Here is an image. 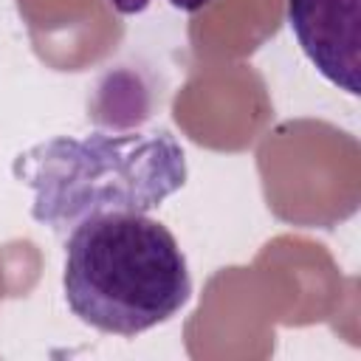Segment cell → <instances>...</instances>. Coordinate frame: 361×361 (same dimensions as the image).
I'll return each mask as SVG.
<instances>
[{"mask_svg": "<svg viewBox=\"0 0 361 361\" xmlns=\"http://www.w3.org/2000/svg\"><path fill=\"white\" fill-rule=\"evenodd\" d=\"M65 302L99 333L133 338L189 299L186 257L172 231L135 212L82 220L65 245Z\"/></svg>", "mask_w": 361, "mask_h": 361, "instance_id": "cell-1", "label": "cell"}, {"mask_svg": "<svg viewBox=\"0 0 361 361\" xmlns=\"http://www.w3.org/2000/svg\"><path fill=\"white\" fill-rule=\"evenodd\" d=\"M14 175L31 186V217L54 231L116 212L147 214L186 183V155L166 133L59 135L14 158Z\"/></svg>", "mask_w": 361, "mask_h": 361, "instance_id": "cell-2", "label": "cell"}, {"mask_svg": "<svg viewBox=\"0 0 361 361\" xmlns=\"http://www.w3.org/2000/svg\"><path fill=\"white\" fill-rule=\"evenodd\" d=\"M257 169L271 214L290 226L333 228L361 203V147L327 121L296 118L271 130Z\"/></svg>", "mask_w": 361, "mask_h": 361, "instance_id": "cell-3", "label": "cell"}, {"mask_svg": "<svg viewBox=\"0 0 361 361\" xmlns=\"http://www.w3.org/2000/svg\"><path fill=\"white\" fill-rule=\"evenodd\" d=\"M172 116L195 144L240 152L262 135L274 104L254 68L209 62L178 90Z\"/></svg>", "mask_w": 361, "mask_h": 361, "instance_id": "cell-4", "label": "cell"}, {"mask_svg": "<svg viewBox=\"0 0 361 361\" xmlns=\"http://www.w3.org/2000/svg\"><path fill=\"white\" fill-rule=\"evenodd\" d=\"M34 54L54 71H87L107 59L124 25L107 0H17Z\"/></svg>", "mask_w": 361, "mask_h": 361, "instance_id": "cell-5", "label": "cell"}, {"mask_svg": "<svg viewBox=\"0 0 361 361\" xmlns=\"http://www.w3.org/2000/svg\"><path fill=\"white\" fill-rule=\"evenodd\" d=\"M271 290L276 322L313 324L341 310V274L324 245L302 237H276L254 262Z\"/></svg>", "mask_w": 361, "mask_h": 361, "instance_id": "cell-6", "label": "cell"}, {"mask_svg": "<svg viewBox=\"0 0 361 361\" xmlns=\"http://www.w3.org/2000/svg\"><path fill=\"white\" fill-rule=\"evenodd\" d=\"M274 299L257 265L223 268L209 279L200 307L186 327V338L192 347L203 338H248V350L254 341L274 350Z\"/></svg>", "mask_w": 361, "mask_h": 361, "instance_id": "cell-7", "label": "cell"}, {"mask_svg": "<svg viewBox=\"0 0 361 361\" xmlns=\"http://www.w3.org/2000/svg\"><path fill=\"white\" fill-rule=\"evenodd\" d=\"M361 0H288L290 28L316 65L338 90L358 96V20Z\"/></svg>", "mask_w": 361, "mask_h": 361, "instance_id": "cell-8", "label": "cell"}, {"mask_svg": "<svg viewBox=\"0 0 361 361\" xmlns=\"http://www.w3.org/2000/svg\"><path fill=\"white\" fill-rule=\"evenodd\" d=\"M282 23V0H212L195 11L189 42L197 59L223 62L254 54Z\"/></svg>", "mask_w": 361, "mask_h": 361, "instance_id": "cell-9", "label": "cell"}, {"mask_svg": "<svg viewBox=\"0 0 361 361\" xmlns=\"http://www.w3.org/2000/svg\"><path fill=\"white\" fill-rule=\"evenodd\" d=\"M149 110L152 99L141 79L130 71H118L99 82L87 116L107 127H133L149 118Z\"/></svg>", "mask_w": 361, "mask_h": 361, "instance_id": "cell-10", "label": "cell"}, {"mask_svg": "<svg viewBox=\"0 0 361 361\" xmlns=\"http://www.w3.org/2000/svg\"><path fill=\"white\" fill-rule=\"evenodd\" d=\"M42 271V254L31 240H14L0 245V293L25 296Z\"/></svg>", "mask_w": 361, "mask_h": 361, "instance_id": "cell-11", "label": "cell"}, {"mask_svg": "<svg viewBox=\"0 0 361 361\" xmlns=\"http://www.w3.org/2000/svg\"><path fill=\"white\" fill-rule=\"evenodd\" d=\"M110 6H113V11H118V14H138V11H144L152 0H107Z\"/></svg>", "mask_w": 361, "mask_h": 361, "instance_id": "cell-12", "label": "cell"}, {"mask_svg": "<svg viewBox=\"0 0 361 361\" xmlns=\"http://www.w3.org/2000/svg\"><path fill=\"white\" fill-rule=\"evenodd\" d=\"M175 8H180V11H189V14H195V11H200V8H206L212 0H169Z\"/></svg>", "mask_w": 361, "mask_h": 361, "instance_id": "cell-13", "label": "cell"}, {"mask_svg": "<svg viewBox=\"0 0 361 361\" xmlns=\"http://www.w3.org/2000/svg\"><path fill=\"white\" fill-rule=\"evenodd\" d=\"M0 299H3V293H0Z\"/></svg>", "mask_w": 361, "mask_h": 361, "instance_id": "cell-14", "label": "cell"}]
</instances>
